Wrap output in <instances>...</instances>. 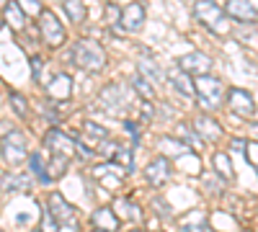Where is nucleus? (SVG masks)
<instances>
[{"mask_svg":"<svg viewBox=\"0 0 258 232\" xmlns=\"http://www.w3.org/2000/svg\"><path fill=\"white\" fill-rule=\"evenodd\" d=\"M132 93H129V88L124 86V83H109L101 96H98V103H101V109L109 114V116H124L126 109L132 106Z\"/></svg>","mask_w":258,"mask_h":232,"instance_id":"f257e3e1","label":"nucleus"},{"mask_svg":"<svg viewBox=\"0 0 258 232\" xmlns=\"http://www.w3.org/2000/svg\"><path fill=\"white\" fill-rule=\"evenodd\" d=\"M73 59L78 62V67L88 70V72H101L106 67V52L93 39H80L73 49Z\"/></svg>","mask_w":258,"mask_h":232,"instance_id":"f03ea898","label":"nucleus"},{"mask_svg":"<svg viewBox=\"0 0 258 232\" xmlns=\"http://www.w3.org/2000/svg\"><path fill=\"white\" fill-rule=\"evenodd\" d=\"M194 16H197L209 31L220 34V36L230 34V18L225 16V11L214 3V0H199V3L194 6Z\"/></svg>","mask_w":258,"mask_h":232,"instance_id":"7ed1b4c3","label":"nucleus"},{"mask_svg":"<svg viewBox=\"0 0 258 232\" xmlns=\"http://www.w3.org/2000/svg\"><path fill=\"white\" fill-rule=\"evenodd\" d=\"M222 93H225V86L220 83V78H212V75H199L194 80V96H199L202 106L214 111L222 103Z\"/></svg>","mask_w":258,"mask_h":232,"instance_id":"20e7f679","label":"nucleus"},{"mask_svg":"<svg viewBox=\"0 0 258 232\" xmlns=\"http://www.w3.org/2000/svg\"><path fill=\"white\" fill-rule=\"evenodd\" d=\"M39 29H41V39H44L49 47H59V44H64V39H68L62 21L47 8H41V13H39Z\"/></svg>","mask_w":258,"mask_h":232,"instance_id":"39448f33","label":"nucleus"},{"mask_svg":"<svg viewBox=\"0 0 258 232\" xmlns=\"http://www.w3.org/2000/svg\"><path fill=\"white\" fill-rule=\"evenodd\" d=\"M0 152H3V160L8 165H18L26 160V137L21 132H8L3 139H0Z\"/></svg>","mask_w":258,"mask_h":232,"instance_id":"423d86ee","label":"nucleus"},{"mask_svg":"<svg viewBox=\"0 0 258 232\" xmlns=\"http://www.w3.org/2000/svg\"><path fill=\"white\" fill-rule=\"evenodd\" d=\"M194 134H197L202 142H220L222 134H225V129L212 116L199 114L197 119H194Z\"/></svg>","mask_w":258,"mask_h":232,"instance_id":"0eeeda50","label":"nucleus"},{"mask_svg":"<svg viewBox=\"0 0 258 232\" xmlns=\"http://www.w3.org/2000/svg\"><path fill=\"white\" fill-rule=\"evenodd\" d=\"M227 106L238 114V116H253L255 114V101H253V96L248 93V91H243V88H230V93H227Z\"/></svg>","mask_w":258,"mask_h":232,"instance_id":"6e6552de","label":"nucleus"},{"mask_svg":"<svg viewBox=\"0 0 258 232\" xmlns=\"http://www.w3.org/2000/svg\"><path fill=\"white\" fill-rule=\"evenodd\" d=\"M170 176H173V165H170L168 158H155L145 168V178L150 186H165L170 181Z\"/></svg>","mask_w":258,"mask_h":232,"instance_id":"1a4fd4ad","label":"nucleus"},{"mask_svg":"<svg viewBox=\"0 0 258 232\" xmlns=\"http://www.w3.org/2000/svg\"><path fill=\"white\" fill-rule=\"evenodd\" d=\"M209 67H212V59L204 52H191L178 62V70H183L186 75H209Z\"/></svg>","mask_w":258,"mask_h":232,"instance_id":"9d476101","label":"nucleus"},{"mask_svg":"<svg viewBox=\"0 0 258 232\" xmlns=\"http://www.w3.org/2000/svg\"><path fill=\"white\" fill-rule=\"evenodd\" d=\"M225 16L243 24H255V0H227Z\"/></svg>","mask_w":258,"mask_h":232,"instance_id":"9b49d317","label":"nucleus"},{"mask_svg":"<svg viewBox=\"0 0 258 232\" xmlns=\"http://www.w3.org/2000/svg\"><path fill=\"white\" fill-rule=\"evenodd\" d=\"M47 212L54 217V222L64 224V222H73L75 219V209L73 204H68V199H64L62 194H52L49 201H47Z\"/></svg>","mask_w":258,"mask_h":232,"instance_id":"f8f14e48","label":"nucleus"},{"mask_svg":"<svg viewBox=\"0 0 258 232\" xmlns=\"http://www.w3.org/2000/svg\"><path fill=\"white\" fill-rule=\"evenodd\" d=\"M70 93H73V80H70V75H54L49 83H47V96L54 101V103H64L70 98Z\"/></svg>","mask_w":258,"mask_h":232,"instance_id":"ddd939ff","label":"nucleus"},{"mask_svg":"<svg viewBox=\"0 0 258 232\" xmlns=\"http://www.w3.org/2000/svg\"><path fill=\"white\" fill-rule=\"evenodd\" d=\"M44 142H47L49 150H52L54 155H59V158H70V155L75 152V142H70V137L64 134V132H59V129L47 132Z\"/></svg>","mask_w":258,"mask_h":232,"instance_id":"4468645a","label":"nucleus"},{"mask_svg":"<svg viewBox=\"0 0 258 232\" xmlns=\"http://www.w3.org/2000/svg\"><path fill=\"white\" fill-rule=\"evenodd\" d=\"M119 24L124 31H140L145 26V6H140V3L126 6L119 16Z\"/></svg>","mask_w":258,"mask_h":232,"instance_id":"2eb2a0df","label":"nucleus"},{"mask_svg":"<svg viewBox=\"0 0 258 232\" xmlns=\"http://www.w3.org/2000/svg\"><path fill=\"white\" fill-rule=\"evenodd\" d=\"M93 173L101 178V183H103L106 188H116V186H121V181H124V176H126L119 165H111V163H103V165H98Z\"/></svg>","mask_w":258,"mask_h":232,"instance_id":"dca6fc26","label":"nucleus"},{"mask_svg":"<svg viewBox=\"0 0 258 232\" xmlns=\"http://www.w3.org/2000/svg\"><path fill=\"white\" fill-rule=\"evenodd\" d=\"M93 224L101 232H116L119 229V217L114 214V209L101 206V209H96V212H93Z\"/></svg>","mask_w":258,"mask_h":232,"instance_id":"f3484780","label":"nucleus"},{"mask_svg":"<svg viewBox=\"0 0 258 232\" xmlns=\"http://www.w3.org/2000/svg\"><path fill=\"white\" fill-rule=\"evenodd\" d=\"M168 80L173 83V88H176L181 96H186V98L194 96V80H191V75H186L183 70L173 67V70H170V75H168Z\"/></svg>","mask_w":258,"mask_h":232,"instance_id":"a211bd4d","label":"nucleus"},{"mask_svg":"<svg viewBox=\"0 0 258 232\" xmlns=\"http://www.w3.org/2000/svg\"><path fill=\"white\" fill-rule=\"evenodd\" d=\"M29 176L26 173H6L3 178H0V188L3 191H29Z\"/></svg>","mask_w":258,"mask_h":232,"instance_id":"6ab92c4d","label":"nucleus"},{"mask_svg":"<svg viewBox=\"0 0 258 232\" xmlns=\"http://www.w3.org/2000/svg\"><path fill=\"white\" fill-rule=\"evenodd\" d=\"M137 70H140V78L142 80H147V83H165V72L155 65V59H140V65H137Z\"/></svg>","mask_w":258,"mask_h":232,"instance_id":"aec40b11","label":"nucleus"},{"mask_svg":"<svg viewBox=\"0 0 258 232\" xmlns=\"http://www.w3.org/2000/svg\"><path fill=\"white\" fill-rule=\"evenodd\" d=\"M3 21H6L13 31H24V29H26V16H24V11H21L16 3H8V6H6Z\"/></svg>","mask_w":258,"mask_h":232,"instance_id":"412c9836","label":"nucleus"},{"mask_svg":"<svg viewBox=\"0 0 258 232\" xmlns=\"http://www.w3.org/2000/svg\"><path fill=\"white\" fill-rule=\"evenodd\" d=\"M181 232H207V214L204 212H191L186 214Z\"/></svg>","mask_w":258,"mask_h":232,"instance_id":"4be33fe9","label":"nucleus"},{"mask_svg":"<svg viewBox=\"0 0 258 232\" xmlns=\"http://www.w3.org/2000/svg\"><path fill=\"white\" fill-rule=\"evenodd\" d=\"M83 134L88 137L91 144H98V142H103L106 137H109V129L101 126V124H96V121H83Z\"/></svg>","mask_w":258,"mask_h":232,"instance_id":"5701e85b","label":"nucleus"},{"mask_svg":"<svg viewBox=\"0 0 258 232\" xmlns=\"http://www.w3.org/2000/svg\"><path fill=\"white\" fill-rule=\"evenodd\" d=\"M116 212H119V217L132 219V222H140L142 219V209L135 201H129V199H119L116 201Z\"/></svg>","mask_w":258,"mask_h":232,"instance_id":"b1692460","label":"nucleus"},{"mask_svg":"<svg viewBox=\"0 0 258 232\" xmlns=\"http://www.w3.org/2000/svg\"><path fill=\"white\" fill-rule=\"evenodd\" d=\"M29 168H31V173H34L41 183H52L49 176H47V160L41 158V152H31V155H29Z\"/></svg>","mask_w":258,"mask_h":232,"instance_id":"393cba45","label":"nucleus"},{"mask_svg":"<svg viewBox=\"0 0 258 232\" xmlns=\"http://www.w3.org/2000/svg\"><path fill=\"white\" fill-rule=\"evenodd\" d=\"M214 171H217V176L222 178V181H232V163H230V155H225V152H217L214 155Z\"/></svg>","mask_w":258,"mask_h":232,"instance_id":"a878e982","label":"nucleus"},{"mask_svg":"<svg viewBox=\"0 0 258 232\" xmlns=\"http://www.w3.org/2000/svg\"><path fill=\"white\" fill-rule=\"evenodd\" d=\"M111 160L121 168L124 173H132V171H135V163H132V150H126V147H116L114 155H111Z\"/></svg>","mask_w":258,"mask_h":232,"instance_id":"bb28decb","label":"nucleus"},{"mask_svg":"<svg viewBox=\"0 0 258 232\" xmlns=\"http://www.w3.org/2000/svg\"><path fill=\"white\" fill-rule=\"evenodd\" d=\"M64 173H68V158L54 155V158L47 163V176H49V181H57V178L64 176Z\"/></svg>","mask_w":258,"mask_h":232,"instance_id":"cd10ccee","label":"nucleus"},{"mask_svg":"<svg viewBox=\"0 0 258 232\" xmlns=\"http://www.w3.org/2000/svg\"><path fill=\"white\" fill-rule=\"evenodd\" d=\"M160 150L165 152V155H183V152H188V147H186V142H178V139H173V137H163L160 139Z\"/></svg>","mask_w":258,"mask_h":232,"instance_id":"c85d7f7f","label":"nucleus"},{"mask_svg":"<svg viewBox=\"0 0 258 232\" xmlns=\"http://www.w3.org/2000/svg\"><path fill=\"white\" fill-rule=\"evenodd\" d=\"M62 8H64V13L75 21V24H80V21L85 18V3H83V0H64Z\"/></svg>","mask_w":258,"mask_h":232,"instance_id":"c756f323","label":"nucleus"},{"mask_svg":"<svg viewBox=\"0 0 258 232\" xmlns=\"http://www.w3.org/2000/svg\"><path fill=\"white\" fill-rule=\"evenodd\" d=\"M132 86H135V91H137L145 101H155V91H153V86H150L147 80H142L140 75H137V78H132Z\"/></svg>","mask_w":258,"mask_h":232,"instance_id":"7c9ffc66","label":"nucleus"},{"mask_svg":"<svg viewBox=\"0 0 258 232\" xmlns=\"http://www.w3.org/2000/svg\"><path fill=\"white\" fill-rule=\"evenodd\" d=\"M11 106H13V111H16L21 119L29 114V103H26V98L21 96V93H16V91H11Z\"/></svg>","mask_w":258,"mask_h":232,"instance_id":"2f4dec72","label":"nucleus"},{"mask_svg":"<svg viewBox=\"0 0 258 232\" xmlns=\"http://www.w3.org/2000/svg\"><path fill=\"white\" fill-rule=\"evenodd\" d=\"M16 6L24 11V16H39L41 13V0H16Z\"/></svg>","mask_w":258,"mask_h":232,"instance_id":"473e14b6","label":"nucleus"},{"mask_svg":"<svg viewBox=\"0 0 258 232\" xmlns=\"http://www.w3.org/2000/svg\"><path fill=\"white\" fill-rule=\"evenodd\" d=\"M243 152H245V160L250 163V168H255V165H258V144H255V142H248V144L243 147Z\"/></svg>","mask_w":258,"mask_h":232,"instance_id":"72a5a7b5","label":"nucleus"},{"mask_svg":"<svg viewBox=\"0 0 258 232\" xmlns=\"http://www.w3.org/2000/svg\"><path fill=\"white\" fill-rule=\"evenodd\" d=\"M119 16H121V8L109 3L106 6V24H119Z\"/></svg>","mask_w":258,"mask_h":232,"instance_id":"f704fd0d","label":"nucleus"},{"mask_svg":"<svg viewBox=\"0 0 258 232\" xmlns=\"http://www.w3.org/2000/svg\"><path fill=\"white\" fill-rule=\"evenodd\" d=\"M178 132H181V137H186V139H191V142H188L191 147H199V144H202V142H199V137H197V134H194V132L188 129V126H186V124H181V126H178Z\"/></svg>","mask_w":258,"mask_h":232,"instance_id":"c9c22d12","label":"nucleus"},{"mask_svg":"<svg viewBox=\"0 0 258 232\" xmlns=\"http://www.w3.org/2000/svg\"><path fill=\"white\" fill-rule=\"evenodd\" d=\"M31 72H34V80L41 78V72H44V62H41V57H31Z\"/></svg>","mask_w":258,"mask_h":232,"instance_id":"e433bc0d","label":"nucleus"},{"mask_svg":"<svg viewBox=\"0 0 258 232\" xmlns=\"http://www.w3.org/2000/svg\"><path fill=\"white\" fill-rule=\"evenodd\" d=\"M124 129H126L129 134H132V139H135V142L140 139V126H137L135 121H124Z\"/></svg>","mask_w":258,"mask_h":232,"instance_id":"4c0bfd02","label":"nucleus"},{"mask_svg":"<svg viewBox=\"0 0 258 232\" xmlns=\"http://www.w3.org/2000/svg\"><path fill=\"white\" fill-rule=\"evenodd\" d=\"M57 232H78V224H73V222H64Z\"/></svg>","mask_w":258,"mask_h":232,"instance_id":"58836bf2","label":"nucleus"},{"mask_svg":"<svg viewBox=\"0 0 258 232\" xmlns=\"http://www.w3.org/2000/svg\"><path fill=\"white\" fill-rule=\"evenodd\" d=\"M232 147H235V150H243L245 144H243V139H232Z\"/></svg>","mask_w":258,"mask_h":232,"instance_id":"ea45409f","label":"nucleus"},{"mask_svg":"<svg viewBox=\"0 0 258 232\" xmlns=\"http://www.w3.org/2000/svg\"><path fill=\"white\" fill-rule=\"evenodd\" d=\"M3 24H6V21H3V18H0V29H3Z\"/></svg>","mask_w":258,"mask_h":232,"instance_id":"a19ab883","label":"nucleus"},{"mask_svg":"<svg viewBox=\"0 0 258 232\" xmlns=\"http://www.w3.org/2000/svg\"><path fill=\"white\" fill-rule=\"evenodd\" d=\"M129 232H145V229H129Z\"/></svg>","mask_w":258,"mask_h":232,"instance_id":"79ce46f5","label":"nucleus"},{"mask_svg":"<svg viewBox=\"0 0 258 232\" xmlns=\"http://www.w3.org/2000/svg\"><path fill=\"white\" fill-rule=\"evenodd\" d=\"M36 232H41V229H36Z\"/></svg>","mask_w":258,"mask_h":232,"instance_id":"37998d69","label":"nucleus"},{"mask_svg":"<svg viewBox=\"0 0 258 232\" xmlns=\"http://www.w3.org/2000/svg\"><path fill=\"white\" fill-rule=\"evenodd\" d=\"M96 232H101V229H96Z\"/></svg>","mask_w":258,"mask_h":232,"instance_id":"c03bdc74","label":"nucleus"}]
</instances>
